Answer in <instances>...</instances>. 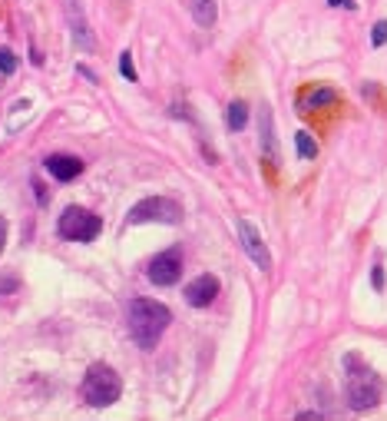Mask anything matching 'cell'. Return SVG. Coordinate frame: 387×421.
<instances>
[{"label":"cell","instance_id":"cell-5","mask_svg":"<svg viewBox=\"0 0 387 421\" xmlns=\"http://www.w3.org/2000/svg\"><path fill=\"white\" fill-rule=\"evenodd\" d=\"M183 219V206L169 196H149V199H139L132 209L126 212V223L129 226H143V223H179Z\"/></svg>","mask_w":387,"mask_h":421},{"label":"cell","instance_id":"cell-2","mask_svg":"<svg viewBox=\"0 0 387 421\" xmlns=\"http://www.w3.org/2000/svg\"><path fill=\"white\" fill-rule=\"evenodd\" d=\"M129 335L136 339L139 348H156L159 339H163V332L169 328L172 322V315H169V308L163 302H156V299H132L129 302Z\"/></svg>","mask_w":387,"mask_h":421},{"label":"cell","instance_id":"cell-16","mask_svg":"<svg viewBox=\"0 0 387 421\" xmlns=\"http://www.w3.org/2000/svg\"><path fill=\"white\" fill-rule=\"evenodd\" d=\"M14 70H17V57H14V50H7V47H3V50H0V73H3V77H10Z\"/></svg>","mask_w":387,"mask_h":421},{"label":"cell","instance_id":"cell-20","mask_svg":"<svg viewBox=\"0 0 387 421\" xmlns=\"http://www.w3.org/2000/svg\"><path fill=\"white\" fill-rule=\"evenodd\" d=\"M3 246H7V219L0 216V252H3Z\"/></svg>","mask_w":387,"mask_h":421},{"label":"cell","instance_id":"cell-12","mask_svg":"<svg viewBox=\"0 0 387 421\" xmlns=\"http://www.w3.org/2000/svg\"><path fill=\"white\" fill-rule=\"evenodd\" d=\"M189 7H192V20H196L199 27H212L215 17H219L215 0H189Z\"/></svg>","mask_w":387,"mask_h":421},{"label":"cell","instance_id":"cell-21","mask_svg":"<svg viewBox=\"0 0 387 421\" xmlns=\"http://www.w3.org/2000/svg\"><path fill=\"white\" fill-rule=\"evenodd\" d=\"M331 7H344V10H354V0H328Z\"/></svg>","mask_w":387,"mask_h":421},{"label":"cell","instance_id":"cell-3","mask_svg":"<svg viewBox=\"0 0 387 421\" xmlns=\"http://www.w3.org/2000/svg\"><path fill=\"white\" fill-rule=\"evenodd\" d=\"M80 391H83V402L93 405V408H110V405L123 395V378L113 372L110 365L96 362L86 368Z\"/></svg>","mask_w":387,"mask_h":421},{"label":"cell","instance_id":"cell-14","mask_svg":"<svg viewBox=\"0 0 387 421\" xmlns=\"http://www.w3.org/2000/svg\"><path fill=\"white\" fill-rule=\"evenodd\" d=\"M338 100V93L334 90H328V87H321V90H314V93H308V96H301V110H314V106H328V103H334Z\"/></svg>","mask_w":387,"mask_h":421},{"label":"cell","instance_id":"cell-7","mask_svg":"<svg viewBox=\"0 0 387 421\" xmlns=\"http://www.w3.org/2000/svg\"><path fill=\"white\" fill-rule=\"evenodd\" d=\"M239 239H242L245 255H248L261 272H268V269H272V255H268V249H265V242H261V236H258V229L252 223H245V219L239 223Z\"/></svg>","mask_w":387,"mask_h":421},{"label":"cell","instance_id":"cell-17","mask_svg":"<svg viewBox=\"0 0 387 421\" xmlns=\"http://www.w3.org/2000/svg\"><path fill=\"white\" fill-rule=\"evenodd\" d=\"M387 43V20H377L371 30V47H384Z\"/></svg>","mask_w":387,"mask_h":421},{"label":"cell","instance_id":"cell-10","mask_svg":"<svg viewBox=\"0 0 387 421\" xmlns=\"http://www.w3.org/2000/svg\"><path fill=\"white\" fill-rule=\"evenodd\" d=\"M258 126H261V153H265V163L275 170L278 166V153H275V123H272V110L261 106L258 110Z\"/></svg>","mask_w":387,"mask_h":421},{"label":"cell","instance_id":"cell-1","mask_svg":"<svg viewBox=\"0 0 387 421\" xmlns=\"http://www.w3.org/2000/svg\"><path fill=\"white\" fill-rule=\"evenodd\" d=\"M344 395H348V405L354 411H371V408H377L381 395H384V385L377 378V372H374L357 352H348V355H344Z\"/></svg>","mask_w":387,"mask_h":421},{"label":"cell","instance_id":"cell-18","mask_svg":"<svg viewBox=\"0 0 387 421\" xmlns=\"http://www.w3.org/2000/svg\"><path fill=\"white\" fill-rule=\"evenodd\" d=\"M119 73L126 80H136V67H132V54H123L119 57Z\"/></svg>","mask_w":387,"mask_h":421},{"label":"cell","instance_id":"cell-15","mask_svg":"<svg viewBox=\"0 0 387 421\" xmlns=\"http://www.w3.org/2000/svg\"><path fill=\"white\" fill-rule=\"evenodd\" d=\"M295 150L301 159H314V156H318V143L312 139V133L301 130V133H295Z\"/></svg>","mask_w":387,"mask_h":421},{"label":"cell","instance_id":"cell-11","mask_svg":"<svg viewBox=\"0 0 387 421\" xmlns=\"http://www.w3.org/2000/svg\"><path fill=\"white\" fill-rule=\"evenodd\" d=\"M70 20H73V40L80 50H93L96 43L90 37V27H86V20L80 17V7H76V0H70Z\"/></svg>","mask_w":387,"mask_h":421},{"label":"cell","instance_id":"cell-6","mask_svg":"<svg viewBox=\"0 0 387 421\" xmlns=\"http://www.w3.org/2000/svg\"><path fill=\"white\" fill-rule=\"evenodd\" d=\"M146 275H149V282L159 286V288L176 286L179 275H183V252L166 249V252H159V255H152L149 266H146Z\"/></svg>","mask_w":387,"mask_h":421},{"label":"cell","instance_id":"cell-19","mask_svg":"<svg viewBox=\"0 0 387 421\" xmlns=\"http://www.w3.org/2000/svg\"><path fill=\"white\" fill-rule=\"evenodd\" d=\"M371 286H374V292H384V269L381 266L371 269Z\"/></svg>","mask_w":387,"mask_h":421},{"label":"cell","instance_id":"cell-4","mask_svg":"<svg viewBox=\"0 0 387 421\" xmlns=\"http://www.w3.org/2000/svg\"><path fill=\"white\" fill-rule=\"evenodd\" d=\"M99 229H103V219L83 206H67L60 212V223H56V232L70 242H93L99 236Z\"/></svg>","mask_w":387,"mask_h":421},{"label":"cell","instance_id":"cell-9","mask_svg":"<svg viewBox=\"0 0 387 421\" xmlns=\"http://www.w3.org/2000/svg\"><path fill=\"white\" fill-rule=\"evenodd\" d=\"M47 172L54 176V179H60V183H70V179H76L80 172H83V163L76 159V156L70 153H54V156H47Z\"/></svg>","mask_w":387,"mask_h":421},{"label":"cell","instance_id":"cell-13","mask_svg":"<svg viewBox=\"0 0 387 421\" xmlns=\"http://www.w3.org/2000/svg\"><path fill=\"white\" fill-rule=\"evenodd\" d=\"M245 123H248V106L242 103V100H232L228 106H225V126L228 130H245Z\"/></svg>","mask_w":387,"mask_h":421},{"label":"cell","instance_id":"cell-8","mask_svg":"<svg viewBox=\"0 0 387 421\" xmlns=\"http://www.w3.org/2000/svg\"><path fill=\"white\" fill-rule=\"evenodd\" d=\"M215 295H219V279L212 275V272H205L199 279H192L189 286H185V302L192 308H205L215 302Z\"/></svg>","mask_w":387,"mask_h":421}]
</instances>
